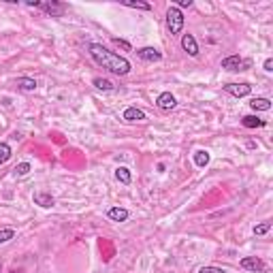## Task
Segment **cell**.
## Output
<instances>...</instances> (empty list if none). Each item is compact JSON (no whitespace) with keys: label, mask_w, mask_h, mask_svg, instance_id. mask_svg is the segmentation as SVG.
I'll return each mask as SVG.
<instances>
[{"label":"cell","mask_w":273,"mask_h":273,"mask_svg":"<svg viewBox=\"0 0 273 273\" xmlns=\"http://www.w3.org/2000/svg\"><path fill=\"white\" fill-rule=\"evenodd\" d=\"M122 118L126 120V122H146V114H143L141 109H136V107H126Z\"/></svg>","instance_id":"11"},{"label":"cell","mask_w":273,"mask_h":273,"mask_svg":"<svg viewBox=\"0 0 273 273\" xmlns=\"http://www.w3.org/2000/svg\"><path fill=\"white\" fill-rule=\"evenodd\" d=\"M11 154H13V150H11V146H9V143L0 141V164H4L6 160L11 158Z\"/></svg>","instance_id":"19"},{"label":"cell","mask_w":273,"mask_h":273,"mask_svg":"<svg viewBox=\"0 0 273 273\" xmlns=\"http://www.w3.org/2000/svg\"><path fill=\"white\" fill-rule=\"evenodd\" d=\"M198 273H226L222 267H216V264H205V267H200Z\"/></svg>","instance_id":"23"},{"label":"cell","mask_w":273,"mask_h":273,"mask_svg":"<svg viewBox=\"0 0 273 273\" xmlns=\"http://www.w3.org/2000/svg\"><path fill=\"white\" fill-rule=\"evenodd\" d=\"M242 124L246 128H262V126H267V120H260L258 116H244Z\"/></svg>","instance_id":"14"},{"label":"cell","mask_w":273,"mask_h":273,"mask_svg":"<svg viewBox=\"0 0 273 273\" xmlns=\"http://www.w3.org/2000/svg\"><path fill=\"white\" fill-rule=\"evenodd\" d=\"M239 267L244 271H252V273H264L267 271V264L258 256H246V258L239 260Z\"/></svg>","instance_id":"4"},{"label":"cell","mask_w":273,"mask_h":273,"mask_svg":"<svg viewBox=\"0 0 273 273\" xmlns=\"http://www.w3.org/2000/svg\"><path fill=\"white\" fill-rule=\"evenodd\" d=\"M136 56L146 62H160L162 60V54H160L156 47H141V50H136Z\"/></svg>","instance_id":"9"},{"label":"cell","mask_w":273,"mask_h":273,"mask_svg":"<svg viewBox=\"0 0 273 273\" xmlns=\"http://www.w3.org/2000/svg\"><path fill=\"white\" fill-rule=\"evenodd\" d=\"M107 218L114 220V222H126L128 218H130V212L124 210V207H111V210L107 212Z\"/></svg>","instance_id":"12"},{"label":"cell","mask_w":273,"mask_h":273,"mask_svg":"<svg viewBox=\"0 0 273 273\" xmlns=\"http://www.w3.org/2000/svg\"><path fill=\"white\" fill-rule=\"evenodd\" d=\"M250 107H252V111H269L271 109V100L264 98V96H258V98L250 100Z\"/></svg>","instance_id":"15"},{"label":"cell","mask_w":273,"mask_h":273,"mask_svg":"<svg viewBox=\"0 0 273 273\" xmlns=\"http://www.w3.org/2000/svg\"><path fill=\"white\" fill-rule=\"evenodd\" d=\"M128 9H141V11H152V4L150 2H134V0H124L122 2Z\"/></svg>","instance_id":"20"},{"label":"cell","mask_w":273,"mask_h":273,"mask_svg":"<svg viewBox=\"0 0 273 273\" xmlns=\"http://www.w3.org/2000/svg\"><path fill=\"white\" fill-rule=\"evenodd\" d=\"M116 180H118L120 184H124V186H128V184L132 182L130 168H128V166H118V168H116Z\"/></svg>","instance_id":"16"},{"label":"cell","mask_w":273,"mask_h":273,"mask_svg":"<svg viewBox=\"0 0 273 273\" xmlns=\"http://www.w3.org/2000/svg\"><path fill=\"white\" fill-rule=\"evenodd\" d=\"M210 160H212V156H210V152H207V150L194 152V164L196 166H207V164H210Z\"/></svg>","instance_id":"18"},{"label":"cell","mask_w":273,"mask_h":273,"mask_svg":"<svg viewBox=\"0 0 273 273\" xmlns=\"http://www.w3.org/2000/svg\"><path fill=\"white\" fill-rule=\"evenodd\" d=\"M92 86L96 88V90H102V92H111L116 88L114 84L109 82V79H102V77H94L92 79Z\"/></svg>","instance_id":"17"},{"label":"cell","mask_w":273,"mask_h":273,"mask_svg":"<svg viewBox=\"0 0 273 273\" xmlns=\"http://www.w3.org/2000/svg\"><path fill=\"white\" fill-rule=\"evenodd\" d=\"M38 9H43L47 15H52V18H62L64 9H66V4H62V2H56V0H52V2H41V4H38Z\"/></svg>","instance_id":"7"},{"label":"cell","mask_w":273,"mask_h":273,"mask_svg":"<svg viewBox=\"0 0 273 273\" xmlns=\"http://www.w3.org/2000/svg\"><path fill=\"white\" fill-rule=\"evenodd\" d=\"M182 50L186 52L190 58H196V56H198V43H196V38L192 36V34H184V36H182Z\"/></svg>","instance_id":"8"},{"label":"cell","mask_w":273,"mask_h":273,"mask_svg":"<svg viewBox=\"0 0 273 273\" xmlns=\"http://www.w3.org/2000/svg\"><path fill=\"white\" fill-rule=\"evenodd\" d=\"M30 162H20L18 166H15V175H18V178H24V175H28L30 173Z\"/></svg>","instance_id":"22"},{"label":"cell","mask_w":273,"mask_h":273,"mask_svg":"<svg viewBox=\"0 0 273 273\" xmlns=\"http://www.w3.org/2000/svg\"><path fill=\"white\" fill-rule=\"evenodd\" d=\"M88 54H90V58L96 64H100L102 68L111 70L114 75L124 77V75H128L132 70L130 60L124 58V56H120V54H116V52H109L107 47L100 45V43H88Z\"/></svg>","instance_id":"1"},{"label":"cell","mask_w":273,"mask_h":273,"mask_svg":"<svg viewBox=\"0 0 273 273\" xmlns=\"http://www.w3.org/2000/svg\"><path fill=\"white\" fill-rule=\"evenodd\" d=\"M271 230V222H262L258 226H254V235H264V232Z\"/></svg>","instance_id":"24"},{"label":"cell","mask_w":273,"mask_h":273,"mask_svg":"<svg viewBox=\"0 0 273 273\" xmlns=\"http://www.w3.org/2000/svg\"><path fill=\"white\" fill-rule=\"evenodd\" d=\"M224 92H228L230 96H237V98H244V96L252 94V86L250 84H226L224 86Z\"/></svg>","instance_id":"5"},{"label":"cell","mask_w":273,"mask_h":273,"mask_svg":"<svg viewBox=\"0 0 273 273\" xmlns=\"http://www.w3.org/2000/svg\"><path fill=\"white\" fill-rule=\"evenodd\" d=\"M264 70H267V73H271V70H273V60L271 58L264 60Z\"/></svg>","instance_id":"27"},{"label":"cell","mask_w":273,"mask_h":273,"mask_svg":"<svg viewBox=\"0 0 273 273\" xmlns=\"http://www.w3.org/2000/svg\"><path fill=\"white\" fill-rule=\"evenodd\" d=\"M186 6H192V0H180V2H178V9L180 11L186 9Z\"/></svg>","instance_id":"26"},{"label":"cell","mask_w":273,"mask_h":273,"mask_svg":"<svg viewBox=\"0 0 273 273\" xmlns=\"http://www.w3.org/2000/svg\"><path fill=\"white\" fill-rule=\"evenodd\" d=\"M248 66H250V62L244 60L242 56H237V54L226 56V58L222 60V68H224V70H230V73H237V70H246Z\"/></svg>","instance_id":"3"},{"label":"cell","mask_w":273,"mask_h":273,"mask_svg":"<svg viewBox=\"0 0 273 273\" xmlns=\"http://www.w3.org/2000/svg\"><path fill=\"white\" fill-rule=\"evenodd\" d=\"M114 41V45H118V47H122V50H126V52H132V47H130V43L128 41H124V38H111Z\"/></svg>","instance_id":"25"},{"label":"cell","mask_w":273,"mask_h":273,"mask_svg":"<svg viewBox=\"0 0 273 273\" xmlns=\"http://www.w3.org/2000/svg\"><path fill=\"white\" fill-rule=\"evenodd\" d=\"M32 200H34V205L43 207V210H50V207L56 205V198L52 194H47V192H34V196H32Z\"/></svg>","instance_id":"10"},{"label":"cell","mask_w":273,"mask_h":273,"mask_svg":"<svg viewBox=\"0 0 273 273\" xmlns=\"http://www.w3.org/2000/svg\"><path fill=\"white\" fill-rule=\"evenodd\" d=\"M13 237H15V230L13 228H0V244L11 242Z\"/></svg>","instance_id":"21"},{"label":"cell","mask_w":273,"mask_h":273,"mask_svg":"<svg viewBox=\"0 0 273 273\" xmlns=\"http://www.w3.org/2000/svg\"><path fill=\"white\" fill-rule=\"evenodd\" d=\"M184 13L178 9V6H168L166 11V28L171 34H180V32L184 30Z\"/></svg>","instance_id":"2"},{"label":"cell","mask_w":273,"mask_h":273,"mask_svg":"<svg viewBox=\"0 0 273 273\" xmlns=\"http://www.w3.org/2000/svg\"><path fill=\"white\" fill-rule=\"evenodd\" d=\"M15 86L20 88L24 92H34L36 90V82L32 77H18L15 79Z\"/></svg>","instance_id":"13"},{"label":"cell","mask_w":273,"mask_h":273,"mask_svg":"<svg viewBox=\"0 0 273 273\" xmlns=\"http://www.w3.org/2000/svg\"><path fill=\"white\" fill-rule=\"evenodd\" d=\"M156 105H158V109H162V111H171V109L178 107V98H175L171 92H162V94H158Z\"/></svg>","instance_id":"6"}]
</instances>
